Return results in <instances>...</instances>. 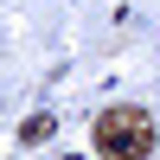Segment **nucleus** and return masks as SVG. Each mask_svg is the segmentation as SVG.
I'll return each instance as SVG.
<instances>
[{
    "label": "nucleus",
    "instance_id": "nucleus-1",
    "mask_svg": "<svg viewBox=\"0 0 160 160\" xmlns=\"http://www.w3.org/2000/svg\"><path fill=\"white\" fill-rule=\"evenodd\" d=\"M96 148L102 160H148L154 154V115L141 102H115L96 115Z\"/></svg>",
    "mask_w": 160,
    "mask_h": 160
},
{
    "label": "nucleus",
    "instance_id": "nucleus-2",
    "mask_svg": "<svg viewBox=\"0 0 160 160\" xmlns=\"http://www.w3.org/2000/svg\"><path fill=\"white\" fill-rule=\"evenodd\" d=\"M19 141H26V148H38V141H51V115H32V122L19 128Z\"/></svg>",
    "mask_w": 160,
    "mask_h": 160
}]
</instances>
